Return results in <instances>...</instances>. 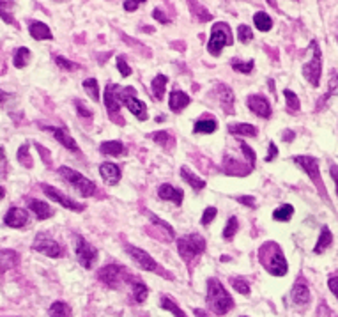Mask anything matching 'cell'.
Segmentation results:
<instances>
[{
	"instance_id": "obj_1",
	"label": "cell",
	"mask_w": 338,
	"mask_h": 317,
	"mask_svg": "<svg viewBox=\"0 0 338 317\" xmlns=\"http://www.w3.org/2000/svg\"><path fill=\"white\" fill-rule=\"evenodd\" d=\"M259 259L260 264L273 275V277H283L287 273L288 266L287 260L283 257V252L280 248L278 243L275 241H268L260 247L259 250Z\"/></svg>"
},
{
	"instance_id": "obj_2",
	"label": "cell",
	"mask_w": 338,
	"mask_h": 317,
	"mask_svg": "<svg viewBox=\"0 0 338 317\" xmlns=\"http://www.w3.org/2000/svg\"><path fill=\"white\" fill-rule=\"evenodd\" d=\"M207 303L211 305L214 314L218 315H225L234 307V300L216 278H209L207 280Z\"/></svg>"
},
{
	"instance_id": "obj_3",
	"label": "cell",
	"mask_w": 338,
	"mask_h": 317,
	"mask_svg": "<svg viewBox=\"0 0 338 317\" xmlns=\"http://www.w3.org/2000/svg\"><path fill=\"white\" fill-rule=\"evenodd\" d=\"M59 174L64 177V181L71 184L78 193H82L83 197H90V195L96 193V184L92 183L90 179H87L85 176H82L80 172L73 170L69 167H60L59 168Z\"/></svg>"
},
{
	"instance_id": "obj_4",
	"label": "cell",
	"mask_w": 338,
	"mask_h": 317,
	"mask_svg": "<svg viewBox=\"0 0 338 317\" xmlns=\"http://www.w3.org/2000/svg\"><path fill=\"white\" fill-rule=\"evenodd\" d=\"M225 44H232V34H230V27L227 23H218L212 25V30H211V37H209V43H207V50L211 55H220L222 48Z\"/></svg>"
},
{
	"instance_id": "obj_5",
	"label": "cell",
	"mask_w": 338,
	"mask_h": 317,
	"mask_svg": "<svg viewBox=\"0 0 338 317\" xmlns=\"http://www.w3.org/2000/svg\"><path fill=\"white\" fill-rule=\"evenodd\" d=\"M177 247H179V254L182 259L193 260L197 255H200L206 250V239L200 234H188L177 241Z\"/></svg>"
},
{
	"instance_id": "obj_6",
	"label": "cell",
	"mask_w": 338,
	"mask_h": 317,
	"mask_svg": "<svg viewBox=\"0 0 338 317\" xmlns=\"http://www.w3.org/2000/svg\"><path fill=\"white\" fill-rule=\"evenodd\" d=\"M312 52H313V57L310 59V62H306L305 66H303V75H305V78L310 82L313 87L319 85V82H321V71H322V57H321V50H319L317 46V41H312Z\"/></svg>"
},
{
	"instance_id": "obj_7",
	"label": "cell",
	"mask_w": 338,
	"mask_h": 317,
	"mask_svg": "<svg viewBox=\"0 0 338 317\" xmlns=\"http://www.w3.org/2000/svg\"><path fill=\"white\" fill-rule=\"evenodd\" d=\"M119 100H120V103L126 105L128 110H130L135 117H138L140 120H146L147 119V107H146V103H142L140 100H136V97H135V89H133V87H128V89H120Z\"/></svg>"
},
{
	"instance_id": "obj_8",
	"label": "cell",
	"mask_w": 338,
	"mask_h": 317,
	"mask_svg": "<svg viewBox=\"0 0 338 317\" xmlns=\"http://www.w3.org/2000/svg\"><path fill=\"white\" fill-rule=\"evenodd\" d=\"M32 248L36 252H41V254L48 255V257H52V259H57L62 255V247H60L53 237L48 236L46 232L37 234L36 239H34V243H32Z\"/></svg>"
},
{
	"instance_id": "obj_9",
	"label": "cell",
	"mask_w": 338,
	"mask_h": 317,
	"mask_svg": "<svg viewBox=\"0 0 338 317\" xmlns=\"http://www.w3.org/2000/svg\"><path fill=\"white\" fill-rule=\"evenodd\" d=\"M126 275H128L126 267L117 266V264H110V266H105L103 270L100 271V280L105 282L108 287L115 289V287H119L120 282L126 280L128 278Z\"/></svg>"
},
{
	"instance_id": "obj_10",
	"label": "cell",
	"mask_w": 338,
	"mask_h": 317,
	"mask_svg": "<svg viewBox=\"0 0 338 317\" xmlns=\"http://www.w3.org/2000/svg\"><path fill=\"white\" fill-rule=\"evenodd\" d=\"M294 161L301 168H305V172L308 174V176L312 177L313 183L317 184L319 191H321V193L326 197V188H324V184H322V181H321V172H319V161L312 156H296Z\"/></svg>"
},
{
	"instance_id": "obj_11",
	"label": "cell",
	"mask_w": 338,
	"mask_h": 317,
	"mask_svg": "<svg viewBox=\"0 0 338 317\" xmlns=\"http://www.w3.org/2000/svg\"><path fill=\"white\" fill-rule=\"evenodd\" d=\"M77 257L80 260V264L89 270V267H92L94 262H96L98 250L89 243V241L83 239L82 236H77Z\"/></svg>"
},
{
	"instance_id": "obj_12",
	"label": "cell",
	"mask_w": 338,
	"mask_h": 317,
	"mask_svg": "<svg viewBox=\"0 0 338 317\" xmlns=\"http://www.w3.org/2000/svg\"><path fill=\"white\" fill-rule=\"evenodd\" d=\"M126 252L131 255V259L135 260V262L138 264V266L142 267V270H146V271H156V270H158V266H156V262H154V259L151 257V255L147 254V252L140 250V248H136V247H130V245L126 247Z\"/></svg>"
},
{
	"instance_id": "obj_13",
	"label": "cell",
	"mask_w": 338,
	"mask_h": 317,
	"mask_svg": "<svg viewBox=\"0 0 338 317\" xmlns=\"http://www.w3.org/2000/svg\"><path fill=\"white\" fill-rule=\"evenodd\" d=\"M41 188H43V191L48 195V197L52 199V201H55L57 204H60V206L67 207V209H73V211H82V209H83V204L75 202L73 199L66 197V195L60 193V191H59V190H55V188L48 186V184H43V186H41Z\"/></svg>"
},
{
	"instance_id": "obj_14",
	"label": "cell",
	"mask_w": 338,
	"mask_h": 317,
	"mask_svg": "<svg viewBox=\"0 0 338 317\" xmlns=\"http://www.w3.org/2000/svg\"><path fill=\"white\" fill-rule=\"evenodd\" d=\"M120 89L115 84H108L106 85V92H105V105L106 110H108L110 117L119 114V107H120V100H119Z\"/></svg>"
},
{
	"instance_id": "obj_15",
	"label": "cell",
	"mask_w": 338,
	"mask_h": 317,
	"mask_svg": "<svg viewBox=\"0 0 338 317\" xmlns=\"http://www.w3.org/2000/svg\"><path fill=\"white\" fill-rule=\"evenodd\" d=\"M27 222H29V214H27V211L20 209V207H11V209L7 211L6 218H4V224L13 229L25 227Z\"/></svg>"
},
{
	"instance_id": "obj_16",
	"label": "cell",
	"mask_w": 338,
	"mask_h": 317,
	"mask_svg": "<svg viewBox=\"0 0 338 317\" xmlns=\"http://www.w3.org/2000/svg\"><path fill=\"white\" fill-rule=\"evenodd\" d=\"M248 107L250 110H253L257 115L264 117V119H268L271 115V105H269V101L264 96H250Z\"/></svg>"
},
{
	"instance_id": "obj_17",
	"label": "cell",
	"mask_w": 338,
	"mask_h": 317,
	"mask_svg": "<svg viewBox=\"0 0 338 317\" xmlns=\"http://www.w3.org/2000/svg\"><path fill=\"white\" fill-rule=\"evenodd\" d=\"M158 195L163 199V201H172L174 204H182V199H184V193H182V190H177V188H174L172 184H161L158 190Z\"/></svg>"
},
{
	"instance_id": "obj_18",
	"label": "cell",
	"mask_w": 338,
	"mask_h": 317,
	"mask_svg": "<svg viewBox=\"0 0 338 317\" xmlns=\"http://www.w3.org/2000/svg\"><path fill=\"white\" fill-rule=\"evenodd\" d=\"M100 174L106 184H117L120 179V168L115 163H103L100 167Z\"/></svg>"
},
{
	"instance_id": "obj_19",
	"label": "cell",
	"mask_w": 338,
	"mask_h": 317,
	"mask_svg": "<svg viewBox=\"0 0 338 317\" xmlns=\"http://www.w3.org/2000/svg\"><path fill=\"white\" fill-rule=\"evenodd\" d=\"M44 130H46V131H52L53 137H55L57 140L60 142V144L66 147V149L75 151V153H77V151H78V144L73 140V138L69 137V133H66V131H64V130H60V128H50V126H44Z\"/></svg>"
},
{
	"instance_id": "obj_20",
	"label": "cell",
	"mask_w": 338,
	"mask_h": 317,
	"mask_svg": "<svg viewBox=\"0 0 338 317\" xmlns=\"http://www.w3.org/2000/svg\"><path fill=\"white\" fill-rule=\"evenodd\" d=\"M292 300L298 305H306L310 301V289L306 287V284L303 280H299L294 285V289H292Z\"/></svg>"
},
{
	"instance_id": "obj_21",
	"label": "cell",
	"mask_w": 338,
	"mask_h": 317,
	"mask_svg": "<svg viewBox=\"0 0 338 317\" xmlns=\"http://www.w3.org/2000/svg\"><path fill=\"white\" fill-rule=\"evenodd\" d=\"M189 105V96L184 94L182 90H172L170 92V108L174 112H181L182 108H186Z\"/></svg>"
},
{
	"instance_id": "obj_22",
	"label": "cell",
	"mask_w": 338,
	"mask_h": 317,
	"mask_svg": "<svg viewBox=\"0 0 338 317\" xmlns=\"http://www.w3.org/2000/svg\"><path fill=\"white\" fill-rule=\"evenodd\" d=\"M29 32L34 39H52L53 37L50 29H48V25L41 23V21H34V23H30Z\"/></svg>"
},
{
	"instance_id": "obj_23",
	"label": "cell",
	"mask_w": 338,
	"mask_h": 317,
	"mask_svg": "<svg viewBox=\"0 0 338 317\" xmlns=\"http://www.w3.org/2000/svg\"><path fill=\"white\" fill-rule=\"evenodd\" d=\"M29 206H30V209L36 213V216L39 218V220H46V218H50L52 214H53L52 207L48 206V204L41 202V201H30Z\"/></svg>"
},
{
	"instance_id": "obj_24",
	"label": "cell",
	"mask_w": 338,
	"mask_h": 317,
	"mask_svg": "<svg viewBox=\"0 0 338 317\" xmlns=\"http://www.w3.org/2000/svg\"><path fill=\"white\" fill-rule=\"evenodd\" d=\"M181 176H182V179H184L186 183H188L189 186L193 188V190H202V188L206 186V181L200 179V177H197L188 167H182L181 168Z\"/></svg>"
},
{
	"instance_id": "obj_25",
	"label": "cell",
	"mask_w": 338,
	"mask_h": 317,
	"mask_svg": "<svg viewBox=\"0 0 338 317\" xmlns=\"http://www.w3.org/2000/svg\"><path fill=\"white\" fill-rule=\"evenodd\" d=\"M229 131L232 135H239V137H255L257 135V128L252 126V124H230Z\"/></svg>"
},
{
	"instance_id": "obj_26",
	"label": "cell",
	"mask_w": 338,
	"mask_h": 317,
	"mask_svg": "<svg viewBox=\"0 0 338 317\" xmlns=\"http://www.w3.org/2000/svg\"><path fill=\"white\" fill-rule=\"evenodd\" d=\"M218 96H220V101H222L223 108H225L227 112H232V105H234V94L232 90L229 89V87L225 85H218Z\"/></svg>"
},
{
	"instance_id": "obj_27",
	"label": "cell",
	"mask_w": 338,
	"mask_h": 317,
	"mask_svg": "<svg viewBox=\"0 0 338 317\" xmlns=\"http://www.w3.org/2000/svg\"><path fill=\"white\" fill-rule=\"evenodd\" d=\"M166 82H168V77H165V75H158V77H154L153 84V96L156 97V100H163V94H165V87H166Z\"/></svg>"
},
{
	"instance_id": "obj_28",
	"label": "cell",
	"mask_w": 338,
	"mask_h": 317,
	"mask_svg": "<svg viewBox=\"0 0 338 317\" xmlns=\"http://www.w3.org/2000/svg\"><path fill=\"white\" fill-rule=\"evenodd\" d=\"M331 241H333V236H331V232H329V229L328 227H322L321 236H319V241H317V245H315L313 252H315V254H322V252H324L326 248L331 245Z\"/></svg>"
},
{
	"instance_id": "obj_29",
	"label": "cell",
	"mask_w": 338,
	"mask_h": 317,
	"mask_svg": "<svg viewBox=\"0 0 338 317\" xmlns=\"http://www.w3.org/2000/svg\"><path fill=\"white\" fill-rule=\"evenodd\" d=\"M101 153L103 154H112V156H120V154H124V151H126V147L123 145V142H103L101 144Z\"/></svg>"
},
{
	"instance_id": "obj_30",
	"label": "cell",
	"mask_w": 338,
	"mask_h": 317,
	"mask_svg": "<svg viewBox=\"0 0 338 317\" xmlns=\"http://www.w3.org/2000/svg\"><path fill=\"white\" fill-rule=\"evenodd\" d=\"M253 23H255V27L259 29L260 32H268V30H271V27H273L271 16H269L268 13H262V11L253 16Z\"/></svg>"
},
{
	"instance_id": "obj_31",
	"label": "cell",
	"mask_w": 338,
	"mask_h": 317,
	"mask_svg": "<svg viewBox=\"0 0 338 317\" xmlns=\"http://www.w3.org/2000/svg\"><path fill=\"white\" fill-rule=\"evenodd\" d=\"M292 213H294V207H292L291 204H282V206L273 211V218H275L276 222H288Z\"/></svg>"
},
{
	"instance_id": "obj_32",
	"label": "cell",
	"mask_w": 338,
	"mask_h": 317,
	"mask_svg": "<svg viewBox=\"0 0 338 317\" xmlns=\"http://www.w3.org/2000/svg\"><path fill=\"white\" fill-rule=\"evenodd\" d=\"M131 285H133V296H135V300L138 301V303H143V301L147 300V296H149L147 285L140 280H133Z\"/></svg>"
},
{
	"instance_id": "obj_33",
	"label": "cell",
	"mask_w": 338,
	"mask_h": 317,
	"mask_svg": "<svg viewBox=\"0 0 338 317\" xmlns=\"http://www.w3.org/2000/svg\"><path fill=\"white\" fill-rule=\"evenodd\" d=\"M50 317H71V308L64 301H55L50 307Z\"/></svg>"
},
{
	"instance_id": "obj_34",
	"label": "cell",
	"mask_w": 338,
	"mask_h": 317,
	"mask_svg": "<svg viewBox=\"0 0 338 317\" xmlns=\"http://www.w3.org/2000/svg\"><path fill=\"white\" fill-rule=\"evenodd\" d=\"M216 130V120L214 119H200L195 123L193 131L195 133H212Z\"/></svg>"
},
{
	"instance_id": "obj_35",
	"label": "cell",
	"mask_w": 338,
	"mask_h": 317,
	"mask_svg": "<svg viewBox=\"0 0 338 317\" xmlns=\"http://www.w3.org/2000/svg\"><path fill=\"white\" fill-rule=\"evenodd\" d=\"M159 305H161V308H165V310L172 312V314L176 315V317H186V314L181 310L179 307H177V303L172 300V298H168V296H163V298H161V303H159Z\"/></svg>"
},
{
	"instance_id": "obj_36",
	"label": "cell",
	"mask_w": 338,
	"mask_h": 317,
	"mask_svg": "<svg viewBox=\"0 0 338 317\" xmlns=\"http://www.w3.org/2000/svg\"><path fill=\"white\" fill-rule=\"evenodd\" d=\"M83 89L87 90V94H89L94 101H100V85H98L96 78H87V80H83Z\"/></svg>"
},
{
	"instance_id": "obj_37",
	"label": "cell",
	"mask_w": 338,
	"mask_h": 317,
	"mask_svg": "<svg viewBox=\"0 0 338 317\" xmlns=\"http://www.w3.org/2000/svg\"><path fill=\"white\" fill-rule=\"evenodd\" d=\"M29 59H30L29 48H25V46L18 48L16 55H14V66H16V67H25V64L29 62Z\"/></svg>"
},
{
	"instance_id": "obj_38",
	"label": "cell",
	"mask_w": 338,
	"mask_h": 317,
	"mask_svg": "<svg viewBox=\"0 0 338 317\" xmlns=\"http://www.w3.org/2000/svg\"><path fill=\"white\" fill-rule=\"evenodd\" d=\"M153 140L158 142V144L163 145V147H172L174 145V138L168 135V131H158V133H154Z\"/></svg>"
},
{
	"instance_id": "obj_39",
	"label": "cell",
	"mask_w": 338,
	"mask_h": 317,
	"mask_svg": "<svg viewBox=\"0 0 338 317\" xmlns=\"http://www.w3.org/2000/svg\"><path fill=\"white\" fill-rule=\"evenodd\" d=\"M237 218L235 216H230L229 218V222H227V225H225V229H223V237L225 239H232L234 237V234L237 232Z\"/></svg>"
},
{
	"instance_id": "obj_40",
	"label": "cell",
	"mask_w": 338,
	"mask_h": 317,
	"mask_svg": "<svg viewBox=\"0 0 338 317\" xmlns=\"http://www.w3.org/2000/svg\"><path fill=\"white\" fill-rule=\"evenodd\" d=\"M237 37L241 43H250L253 39V32L248 25H239L237 27Z\"/></svg>"
},
{
	"instance_id": "obj_41",
	"label": "cell",
	"mask_w": 338,
	"mask_h": 317,
	"mask_svg": "<svg viewBox=\"0 0 338 317\" xmlns=\"http://www.w3.org/2000/svg\"><path fill=\"white\" fill-rule=\"evenodd\" d=\"M283 96H285V100H287L288 108H291V110L298 112V110H299V100H298V96H296V94L292 92V90H288V89L283 90Z\"/></svg>"
},
{
	"instance_id": "obj_42",
	"label": "cell",
	"mask_w": 338,
	"mask_h": 317,
	"mask_svg": "<svg viewBox=\"0 0 338 317\" xmlns=\"http://www.w3.org/2000/svg\"><path fill=\"white\" fill-rule=\"evenodd\" d=\"M232 67L239 73L248 75L250 71L253 69V60H248V62H239V60H232Z\"/></svg>"
},
{
	"instance_id": "obj_43",
	"label": "cell",
	"mask_w": 338,
	"mask_h": 317,
	"mask_svg": "<svg viewBox=\"0 0 338 317\" xmlns=\"http://www.w3.org/2000/svg\"><path fill=\"white\" fill-rule=\"evenodd\" d=\"M230 284H232V287L237 290V292L250 294V285L246 284V280H243V278H232V280H230Z\"/></svg>"
},
{
	"instance_id": "obj_44",
	"label": "cell",
	"mask_w": 338,
	"mask_h": 317,
	"mask_svg": "<svg viewBox=\"0 0 338 317\" xmlns=\"http://www.w3.org/2000/svg\"><path fill=\"white\" fill-rule=\"evenodd\" d=\"M117 67H119V73L123 75V77H130L131 75V67L128 66L124 55H119V57H117Z\"/></svg>"
},
{
	"instance_id": "obj_45",
	"label": "cell",
	"mask_w": 338,
	"mask_h": 317,
	"mask_svg": "<svg viewBox=\"0 0 338 317\" xmlns=\"http://www.w3.org/2000/svg\"><path fill=\"white\" fill-rule=\"evenodd\" d=\"M216 213H218V211H216V207H207V209L204 211V214H202V225L211 224V222L216 218Z\"/></svg>"
},
{
	"instance_id": "obj_46",
	"label": "cell",
	"mask_w": 338,
	"mask_h": 317,
	"mask_svg": "<svg viewBox=\"0 0 338 317\" xmlns=\"http://www.w3.org/2000/svg\"><path fill=\"white\" fill-rule=\"evenodd\" d=\"M55 62H57V66L62 67V69H77V67H78L75 62H71V60L60 57V55H57V57H55Z\"/></svg>"
},
{
	"instance_id": "obj_47",
	"label": "cell",
	"mask_w": 338,
	"mask_h": 317,
	"mask_svg": "<svg viewBox=\"0 0 338 317\" xmlns=\"http://www.w3.org/2000/svg\"><path fill=\"white\" fill-rule=\"evenodd\" d=\"M18 160L21 161V165L30 167V156H29V145H21L20 153H18Z\"/></svg>"
},
{
	"instance_id": "obj_48",
	"label": "cell",
	"mask_w": 338,
	"mask_h": 317,
	"mask_svg": "<svg viewBox=\"0 0 338 317\" xmlns=\"http://www.w3.org/2000/svg\"><path fill=\"white\" fill-rule=\"evenodd\" d=\"M241 149H243V153L246 154V158H248L250 167L253 168V165H255V153H253V151L250 149V145H248V144H245V142H241Z\"/></svg>"
},
{
	"instance_id": "obj_49",
	"label": "cell",
	"mask_w": 338,
	"mask_h": 317,
	"mask_svg": "<svg viewBox=\"0 0 338 317\" xmlns=\"http://www.w3.org/2000/svg\"><path fill=\"white\" fill-rule=\"evenodd\" d=\"M276 154H278V149H276L275 142H271V144H269V154L265 156V161H273Z\"/></svg>"
},
{
	"instance_id": "obj_50",
	"label": "cell",
	"mask_w": 338,
	"mask_h": 317,
	"mask_svg": "<svg viewBox=\"0 0 338 317\" xmlns=\"http://www.w3.org/2000/svg\"><path fill=\"white\" fill-rule=\"evenodd\" d=\"M328 285H329V289H331V292L335 294V296L338 298V277H333V278H329Z\"/></svg>"
},
{
	"instance_id": "obj_51",
	"label": "cell",
	"mask_w": 338,
	"mask_h": 317,
	"mask_svg": "<svg viewBox=\"0 0 338 317\" xmlns=\"http://www.w3.org/2000/svg\"><path fill=\"white\" fill-rule=\"evenodd\" d=\"M77 108H78V114H80V115H83V117H92V112L87 110V108L83 107V105L80 103V101H77Z\"/></svg>"
},
{
	"instance_id": "obj_52",
	"label": "cell",
	"mask_w": 338,
	"mask_h": 317,
	"mask_svg": "<svg viewBox=\"0 0 338 317\" xmlns=\"http://www.w3.org/2000/svg\"><path fill=\"white\" fill-rule=\"evenodd\" d=\"M153 16L156 18V20L159 21V23H166V21H168V18H166L165 14H163V13H161V11H159V9H154Z\"/></svg>"
},
{
	"instance_id": "obj_53",
	"label": "cell",
	"mask_w": 338,
	"mask_h": 317,
	"mask_svg": "<svg viewBox=\"0 0 338 317\" xmlns=\"http://www.w3.org/2000/svg\"><path fill=\"white\" fill-rule=\"evenodd\" d=\"M123 6H124V9H126V11H135V9H138L140 2H131V0H126Z\"/></svg>"
},
{
	"instance_id": "obj_54",
	"label": "cell",
	"mask_w": 338,
	"mask_h": 317,
	"mask_svg": "<svg viewBox=\"0 0 338 317\" xmlns=\"http://www.w3.org/2000/svg\"><path fill=\"white\" fill-rule=\"evenodd\" d=\"M331 177H333V181H335V184H336V195H338V167L336 165H331Z\"/></svg>"
},
{
	"instance_id": "obj_55",
	"label": "cell",
	"mask_w": 338,
	"mask_h": 317,
	"mask_svg": "<svg viewBox=\"0 0 338 317\" xmlns=\"http://www.w3.org/2000/svg\"><path fill=\"white\" fill-rule=\"evenodd\" d=\"M239 202L246 204V206H255V199L253 197H239Z\"/></svg>"
},
{
	"instance_id": "obj_56",
	"label": "cell",
	"mask_w": 338,
	"mask_h": 317,
	"mask_svg": "<svg viewBox=\"0 0 338 317\" xmlns=\"http://www.w3.org/2000/svg\"><path fill=\"white\" fill-rule=\"evenodd\" d=\"M193 314H195L197 317H207V315H206V312L200 310V308H195V310H193Z\"/></svg>"
},
{
	"instance_id": "obj_57",
	"label": "cell",
	"mask_w": 338,
	"mask_h": 317,
	"mask_svg": "<svg viewBox=\"0 0 338 317\" xmlns=\"http://www.w3.org/2000/svg\"><path fill=\"white\" fill-rule=\"evenodd\" d=\"M292 138H294V133H292V131H285V140L291 142Z\"/></svg>"
},
{
	"instance_id": "obj_58",
	"label": "cell",
	"mask_w": 338,
	"mask_h": 317,
	"mask_svg": "<svg viewBox=\"0 0 338 317\" xmlns=\"http://www.w3.org/2000/svg\"><path fill=\"white\" fill-rule=\"evenodd\" d=\"M336 39H338V37H336Z\"/></svg>"
}]
</instances>
